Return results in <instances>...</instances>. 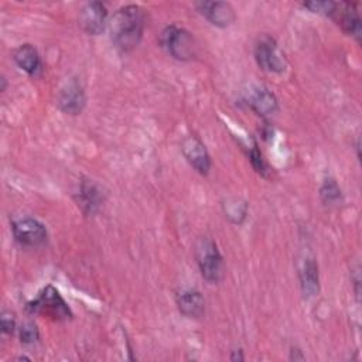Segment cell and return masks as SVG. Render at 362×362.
Wrapping results in <instances>:
<instances>
[{"instance_id": "cell-4", "label": "cell", "mask_w": 362, "mask_h": 362, "mask_svg": "<svg viewBox=\"0 0 362 362\" xmlns=\"http://www.w3.org/2000/svg\"><path fill=\"white\" fill-rule=\"evenodd\" d=\"M160 42L168 51V54L180 61L191 59L195 55L194 38L184 28H178L175 25L164 28L160 35Z\"/></svg>"}, {"instance_id": "cell-7", "label": "cell", "mask_w": 362, "mask_h": 362, "mask_svg": "<svg viewBox=\"0 0 362 362\" xmlns=\"http://www.w3.org/2000/svg\"><path fill=\"white\" fill-rule=\"evenodd\" d=\"M107 11L100 1H90L85 4L79 13V25L90 35H98L103 31Z\"/></svg>"}, {"instance_id": "cell-1", "label": "cell", "mask_w": 362, "mask_h": 362, "mask_svg": "<svg viewBox=\"0 0 362 362\" xmlns=\"http://www.w3.org/2000/svg\"><path fill=\"white\" fill-rule=\"evenodd\" d=\"M144 28L143 10L136 4L120 7L109 23L112 42L120 51L133 49L141 40Z\"/></svg>"}, {"instance_id": "cell-6", "label": "cell", "mask_w": 362, "mask_h": 362, "mask_svg": "<svg viewBox=\"0 0 362 362\" xmlns=\"http://www.w3.org/2000/svg\"><path fill=\"white\" fill-rule=\"evenodd\" d=\"M13 235L14 239L23 246H40L47 240L45 226L33 218H23L13 222Z\"/></svg>"}, {"instance_id": "cell-15", "label": "cell", "mask_w": 362, "mask_h": 362, "mask_svg": "<svg viewBox=\"0 0 362 362\" xmlns=\"http://www.w3.org/2000/svg\"><path fill=\"white\" fill-rule=\"evenodd\" d=\"M250 106L262 116L272 115L277 109V100L267 89H259L250 99Z\"/></svg>"}, {"instance_id": "cell-19", "label": "cell", "mask_w": 362, "mask_h": 362, "mask_svg": "<svg viewBox=\"0 0 362 362\" xmlns=\"http://www.w3.org/2000/svg\"><path fill=\"white\" fill-rule=\"evenodd\" d=\"M20 338L24 344H33L38 339V329L37 325L33 322H27L20 329Z\"/></svg>"}, {"instance_id": "cell-14", "label": "cell", "mask_w": 362, "mask_h": 362, "mask_svg": "<svg viewBox=\"0 0 362 362\" xmlns=\"http://www.w3.org/2000/svg\"><path fill=\"white\" fill-rule=\"evenodd\" d=\"M300 281L304 296H314L318 291V267L313 259H307L300 272Z\"/></svg>"}, {"instance_id": "cell-9", "label": "cell", "mask_w": 362, "mask_h": 362, "mask_svg": "<svg viewBox=\"0 0 362 362\" xmlns=\"http://www.w3.org/2000/svg\"><path fill=\"white\" fill-rule=\"evenodd\" d=\"M335 18V21L342 27V30L349 34L354 35L358 41L361 40V33H362V21L358 13V8L354 3H337L335 4V10L332 13V16Z\"/></svg>"}, {"instance_id": "cell-20", "label": "cell", "mask_w": 362, "mask_h": 362, "mask_svg": "<svg viewBox=\"0 0 362 362\" xmlns=\"http://www.w3.org/2000/svg\"><path fill=\"white\" fill-rule=\"evenodd\" d=\"M249 157H250V163H252L253 168H255L257 173L264 174L266 167H264V163H263L262 154H260V151L256 148V146H253V148H252V151H250Z\"/></svg>"}, {"instance_id": "cell-10", "label": "cell", "mask_w": 362, "mask_h": 362, "mask_svg": "<svg viewBox=\"0 0 362 362\" xmlns=\"http://www.w3.org/2000/svg\"><path fill=\"white\" fill-rule=\"evenodd\" d=\"M182 153L188 163L201 174H208L209 167H211V160L209 154L202 144V141L195 137L189 136L182 141Z\"/></svg>"}, {"instance_id": "cell-12", "label": "cell", "mask_w": 362, "mask_h": 362, "mask_svg": "<svg viewBox=\"0 0 362 362\" xmlns=\"http://www.w3.org/2000/svg\"><path fill=\"white\" fill-rule=\"evenodd\" d=\"M177 305L181 314L189 318H199L205 313V301L198 290L184 288L177 293Z\"/></svg>"}, {"instance_id": "cell-8", "label": "cell", "mask_w": 362, "mask_h": 362, "mask_svg": "<svg viewBox=\"0 0 362 362\" xmlns=\"http://www.w3.org/2000/svg\"><path fill=\"white\" fill-rule=\"evenodd\" d=\"M198 11L216 27H228L235 21V11L225 1H199L195 4Z\"/></svg>"}, {"instance_id": "cell-13", "label": "cell", "mask_w": 362, "mask_h": 362, "mask_svg": "<svg viewBox=\"0 0 362 362\" xmlns=\"http://www.w3.org/2000/svg\"><path fill=\"white\" fill-rule=\"evenodd\" d=\"M14 61L24 72L35 76L41 71V61L37 49L31 44L20 45L14 51Z\"/></svg>"}, {"instance_id": "cell-5", "label": "cell", "mask_w": 362, "mask_h": 362, "mask_svg": "<svg viewBox=\"0 0 362 362\" xmlns=\"http://www.w3.org/2000/svg\"><path fill=\"white\" fill-rule=\"evenodd\" d=\"M255 59L257 65L267 72L281 74L286 68V61L283 58V54L279 51L276 41L269 35H263L256 42Z\"/></svg>"}, {"instance_id": "cell-3", "label": "cell", "mask_w": 362, "mask_h": 362, "mask_svg": "<svg viewBox=\"0 0 362 362\" xmlns=\"http://www.w3.org/2000/svg\"><path fill=\"white\" fill-rule=\"evenodd\" d=\"M30 313L42 314L55 321H62L71 317V310L61 294L52 286H47L35 300L27 304Z\"/></svg>"}, {"instance_id": "cell-2", "label": "cell", "mask_w": 362, "mask_h": 362, "mask_svg": "<svg viewBox=\"0 0 362 362\" xmlns=\"http://www.w3.org/2000/svg\"><path fill=\"white\" fill-rule=\"evenodd\" d=\"M195 257L202 277L208 283H218L223 276V262L216 243L211 238H201L195 245Z\"/></svg>"}, {"instance_id": "cell-17", "label": "cell", "mask_w": 362, "mask_h": 362, "mask_svg": "<svg viewBox=\"0 0 362 362\" xmlns=\"http://www.w3.org/2000/svg\"><path fill=\"white\" fill-rule=\"evenodd\" d=\"M320 194L325 204H335L341 199V189L332 178H328L324 181Z\"/></svg>"}, {"instance_id": "cell-22", "label": "cell", "mask_w": 362, "mask_h": 362, "mask_svg": "<svg viewBox=\"0 0 362 362\" xmlns=\"http://www.w3.org/2000/svg\"><path fill=\"white\" fill-rule=\"evenodd\" d=\"M230 359L232 361H243V355L240 354V351H238V352L233 351V355L230 356Z\"/></svg>"}, {"instance_id": "cell-18", "label": "cell", "mask_w": 362, "mask_h": 362, "mask_svg": "<svg viewBox=\"0 0 362 362\" xmlns=\"http://www.w3.org/2000/svg\"><path fill=\"white\" fill-rule=\"evenodd\" d=\"M335 4L332 1H307L303 6L305 8H308L313 13H318V14H325V16H332L334 10H335Z\"/></svg>"}, {"instance_id": "cell-21", "label": "cell", "mask_w": 362, "mask_h": 362, "mask_svg": "<svg viewBox=\"0 0 362 362\" xmlns=\"http://www.w3.org/2000/svg\"><path fill=\"white\" fill-rule=\"evenodd\" d=\"M16 321H14V315L11 313H3L1 315V331L4 334H11L14 329Z\"/></svg>"}, {"instance_id": "cell-11", "label": "cell", "mask_w": 362, "mask_h": 362, "mask_svg": "<svg viewBox=\"0 0 362 362\" xmlns=\"http://www.w3.org/2000/svg\"><path fill=\"white\" fill-rule=\"evenodd\" d=\"M58 105L61 110L68 115L81 113L85 106V93L82 86L76 81L66 83L65 88L61 89V93L58 96Z\"/></svg>"}, {"instance_id": "cell-16", "label": "cell", "mask_w": 362, "mask_h": 362, "mask_svg": "<svg viewBox=\"0 0 362 362\" xmlns=\"http://www.w3.org/2000/svg\"><path fill=\"white\" fill-rule=\"evenodd\" d=\"M100 202V194L95 184L85 181L81 187L79 192V204L83 206L85 212H93V209L99 205Z\"/></svg>"}]
</instances>
